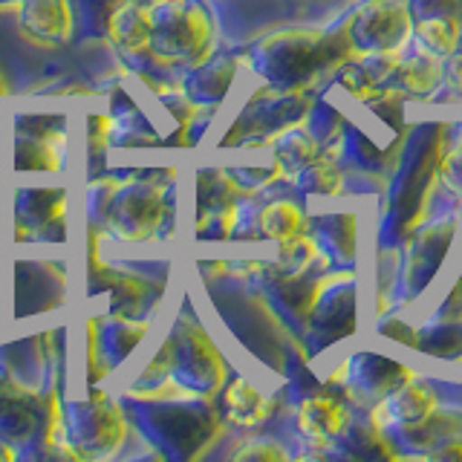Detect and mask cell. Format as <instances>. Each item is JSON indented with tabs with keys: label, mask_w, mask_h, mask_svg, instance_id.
<instances>
[{
	"label": "cell",
	"mask_w": 462,
	"mask_h": 462,
	"mask_svg": "<svg viewBox=\"0 0 462 462\" xmlns=\"http://www.w3.org/2000/svg\"><path fill=\"white\" fill-rule=\"evenodd\" d=\"M350 408L332 393H315L307 396L298 408V430L310 442L327 445L332 439H338L341 433L350 425Z\"/></svg>",
	"instance_id": "17"
},
{
	"label": "cell",
	"mask_w": 462,
	"mask_h": 462,
	"mask_svg": "<svg viewBox=\"0 0 462 462\" xmlns=\"http://www.w3.org/2000/svg\"><path fill=\"white\" fill-rule=\"evenodd\" d=\"M338 439L346 442V448L356 454V457H367V459H396L399 454L393 451L387 437V428L375 419V413H365L361 419H350V425L341 433Z\"/></svg>",
	"instance_id": "21"
},
{
	"label": "cell",
	"mask_w": 462,
	"mask_h": 462,
	"mask_svg": "<svg viewBox=\"0 0 462 462\" xmlns=\"http://www.w3.org/2000/svg\"><path fill=\"white\" fill-rule=\"evenodd\" d=\"M61 428L72 457H110L125 442L127 411L122 399H110L101 390H93L81 402H61Z\"/></svg>",
	"instance_id": "5"
},
{
	"label": "cell",
	"mask_w": 462,
	"mask_h": 462,
	"mask_svg": "<svg viewBox=\"0 0 462 462\" xmlns=\"http://www.w3.org/2000/svg\"><path fill=\"white\" fill-rule=\"evenodd\" d=\"M433 324H462V272L457 283L451 286V292L439 303L437 315H433Z\"/></svg>",
	"instance_id": "29"
},
{
	"label": "cell",
	"mask_w": 462,
	"mask_h": 462,
	"mask_svg": "<svg viewBox=\"0 0 462 462\" xmlns=\"http://www.w3.org/2000/svg\"><path fill=\"white\" fill-rule=\"evenodd\" d=\"M350 55H356V50L344 18L332 26L278 29V32L252 43L245 61L266 81V87L292 93L307 90L315 79L338 69Z\"/></svg>",
	"instance_id": "1"
},
{
	"label": "cell",
	"mask_w": 462,
	"mask_h": 462,
	"mask_svg": "<svg viewBox=\"0 0 462 462\" xmlns=\"http://www.w3.org/2000/svg\"><path fill=\"white\" fill-rule=\"evenodd\" d=\"M428 457L430 459H442V462H462V433H457V437L442 442L439 448H433Z\"/></svg>",
	"instance_id": "32"
},
{
	"label": "cell",
	"mask_w": 462,
	"mask_h": 462,
	"mask_svg": "<svg viewBox=\"0 0 462 462\" xmlns=\"http://www.w3.org/2000/svg\"><path fill=\"white\" fill-rule=\"evenodd\" d=\"M457 433H462V411H442V408H437L422 425H416L411 430L399 433V439H404L419 454H430L433 448H439L442 442L457 437Z\"/></svg>",
	"instance_id": "24"
},
{
	"label": "cell",
	"mask_w": 462,
	"mask_h": 462,
	"mask_svg": "<svg viewBox=\"0 0 462 462\" xmlns=\"http://www.w3.org/2000/svg\"><path fill=\"white\" fill-rule=\"evenodd\" d=\"M214 14L206 0H156L148 6L144 55L156 64L194 67L214 52Z\"/></svg>",
	"instance_id": "3"
},
{
	"label": "cell",
	"mask_w": 462,
	"mask_h": 462,
	"mask_svg": "<svg viewBox=\"0 0 462 462\" xmlns=\"http://www.w3.org/2000/svg\"><path fill=\"white\" fill-rule=\"evenodd\" d=\"M217 411H220L223 422L231 428H257L272 416V399L257 390L249 379L243 375H228L226 384L217 390L214 396Z\"/></svg>",
	"instance_id": "14"
},
{
	"label": "cell",
	"mask_w": 462,
	"mask_h": 462,
	"mask_svg": "<svg viewBox=\"0 0 462 462\" xmlns=\"http://www.w3.org/2000/svg\"><path fill=\"white\" fill-rule=\"evenodd\" d=\"M442 90L448 98H462V61L454 55L445 58V69H442Z\"/></svg>",
	"instance_id": "30"
},
{
	"label": "cell",
	"mask_w": 462,
	"mask_h": 462,
	"mask_svg": "<svg viewBox=\"0 0 462 462\" xmlns=\"http://www.w3.org/2000/svg\"><path fill=\"white\" fill-rule=\"evenodd\" d=\"M237 64H240L237 55H231L226 50L223 52L214 50L206 61L188 67L180 90L191 98V105H197L199 110L217 107L231 90V81H235V76H237Z\"/></svg>",
	"instance_id": "12"
},
{
	"label": "cell",
	"mask_w": 462,
	"mask_h": 462,
	"mask_svg": "<svg viewBox=\"0 0 462 462\" xmlns=\"http://www.w3.org/2000/svg\"><path fill=\"white\" fill-rule=\"evenodd\" d=\"M286 457H289L286 448L278 439H269V437L249 439L235 451V459H260V462H281Z\"/></svg>",
	"instance_id": "27"
},
{
	"label": "cell",
	"mask_w": 462,
	"mask_h": 462,
	"mask_svg": "<svg viewBox=\"0 0 462 462\" xmlns=\"http://www.w3.org/2000/svg\"><path fill=\"white\" fill-rule=\"evenodd\" d=\"M6 90H9V84L4 79V72H0V96H6Z\"/></svg>",
	"instance_id": "33"
},
{
	"label": "cell",
	"mask_w": 462,
	"mask_h": 462,
	"mask_svg": "<svg viewBox=\"0 0 462 462\" xmlns=\"http://www.w3.org/2000/svg\"><path fill=\"white\" fill-rule=\"evenodd\" d=\"M257 231L263 240L283 243L289 237L300 235V231H307V214H303V208L295 199L278 197L257 211Z\"/></svg>",
	"instance_id": "22"
},
{
	"label": "cell",
	"mask_w": 462,
	"mask_h": 462,
	"mask_svg": "<svg viewBox=\"0 0 462 462\" xmlns=\"http://www.w3.org/2000/svg\"><path fill=\"white\" fill-rule=\"evenodd\" d=\"M93 289L98 292H110L113 298V315H127V318H144L148 303L159 295V289L151 286L148 278L116 266L98 263L93 266Z\"/></svg>",
	"instance_id": "15"
},
{
	"label": "cell",
	"mask_w": 462,
	"mask_h": 462,
	"mask_svg": "<svg viewBox=\"0 0 462 462\" xmlns=\"http://www.w3.org/2000/svg\"><path fill=\"white\" fill-rule=\"evenodd\" d=\"M148 318H127V315H113L101 318L90 327V356L93 365H98L107 373L122 367L125 361L134 356L139 341L148 336Z\"/></svg>",
	"instance_id": "11"
},
{
	"label": "cell",
	"mask_w": 462,
	"mask_h": 462,
	"mask_svg": "<svg viewBox=\"0 0 462 462\" xmlns=\"http://www.w3.org/2000/svg\"><path fill=\"white\" fill-rule=\"evenodd\" d=\"M310 235L318 240L321 252L332 260L341 257L350 263L356 254V217L353 214H329V217H318L312 223Z\"/></svg>",
	"instance_id": "23"
},
{
	"label": "cell",
	"mask_w": 462,
	"mask_h": 462,
	"mask_svg": "<svg viewBox=\"0 0 462 462\" xmlns=\"http://www.w3.org/2000/svg\"><path fill=\"white\" fill-rule=\"evenodd\" d=\"M437 408H439L437 393H433L428 384H419L413 379L408 384H402L399 390H393L390 396H384L379 404H375L373 413L387 428V433L393 430L399 437V433L422 425Z\"/></svg>",
	"instance_id": "13"
},
{
	"label": "cell",
	"mask_w": 462,
	"mask_h": 462,
	"mask_svg": "<svg viewBox=\"0 0 462 462\" xmlns=\"http://www.w3.org/2000/svg\"><path fill=\"white\" fill-rule=\"evenodd\" d=\"M416 18H428V14H457L462 9V0H411Z\"/></svg>",
	"instance_id": "31"
},
{
	"label": "cell",
	"mask_w": 462,
	"mask_h": 462,
	"mask_svg": "<svg viewBox=\"0 0 462 462\" xmlns=\"http://www.w3.org/2000/svg\"><path fill=\"white\" fill-rule=\"evenodd\" d=\"M445 134L448 127L428 130V139L416 148L413 162L404 165L402 180L393 188V235L399 240H408L425 223L433 185H437L439 173L445 171Z\"/></svg>",
	"instance_id": "6"
},
{
	"label": "cell",
	"mask_w": 462,
	"mask_h": 462,
	"mask_svg": "<svg viewBox=\"0 0 462 462\" xmlns=\"http://www.w3.org/2000/svg\"><path fill=\"white\" fill-rule=\"evenodd\" d=\"M413 23L416 14L411 0H367L346 18L356 55L404 52L413 41Z\"/></svg>",
	"instance_id": "7"
},
{
	"label": "cell",
	"mask_w": 462,
	"mask_h": 462,
	"mask_svg": "<svg viewBox=\"0 0 462 462\" xmlns=\"http://www.w3.org/2000/svg\"><path fill=\"white\" fill-rule=\"evenodd\" d=\"M454 58H459V61H462V35H459V41H457V50L451 52Z\"/></svg>",
	"instance_id": "34"
},
{
	"label": "cell",
	"mask_w": 462,
	"mask_h": 462,
	"mask_svg": "<svg viewBox=\"0 0 462 462\" xmlns=\"http://www.w3.org/2000/svg\"><path fill=\"white\" fill-rule=\"evenodd\" d=\"M454 235H457V223L445 220V223L425 228L422 235L413 240V254L408 257V263H404V272H402V281L408 286L411 295L422 292L425 283L433 278V272L439 269Z\"/></svg>",
	"instance_id": "16"
},
{
	"label": "cell",
	"mask_w": 462,
	"mask_h": 462,
	"mask_svg": "<svg viewBox=\"0 0 462 462\" xmlns=\"http://www.w3.org/2000/svg\"><path fill=\"white\" fill-rule=\"evenodd\" d=\"M379 336L384 338H393L404 346H411V350H419L422 346V336H419V329L408 321H402V318H387V321L379 324Z\"/></svg>",
	"instance_id": "28"
},
{
	"label": "cell",
	"mask_w": 462,
	"mask_h": 462,
	"mask_svg": "<svg viewBox=\"0 0 462 462\" xmlns=\"http://www.w3.org/2000/svg\"><path fill=\"white\" fill-rule=\"evenodd\" d=\"M98 185V223L116 240L142 243L153 240L165 228L171 214L168 182L153 180H125V182H96Z\"/></svg>",
	"instance_id": "4"
},
{
	"label": "cell",
	"mask_w": 462,
	"mask_h": 462,
	"mask_svg": "<svg viewBox=\"0 0 462 462\" xmlns=\"http://www.w3.org/2000/svg\"><path fill=\"white\" fill-rule=\"evenodd\" d=\"M416 379V373L408 365H399L393 358L375 353H356L341 365V373H332L329 384H344L350 393H365L375 402H382L402 384Z\"/></svg>",
	"instance_id": "9"
},
{
	"label": "cell",
	"mask_w": 462,
	"mask_h": 462,
	"mask_svg": "<svg viewBox=\"0 0 462 462\" xmlns=\"http://www.w3.org/2000/svg\"><path fill=\"white\" fill-rule=\"evenodd\" d=\"M122 404L127 416H134L142 437L171 459H191L202 454L226 428L214 399L202 396H125Z\"/></svg>",
	"instance_id": "2"
},
{
	"label": "cell",
	"mask_w": 462,
	"mask_h": 462,
	"mask_svg": "<svg viewBox=\"0 0 462 462\" xmlns=\"http://www.w3.org/2000/svg\"><path fill=\"white\" fill-rule=\"evenodd\" d=\"M61 188H23L18 194V231H47L52 223H64Z\"/></svg>",
	"instance_id": "20"
},
{
	"label": "cell",
	"mask_w": 462,
	"mask_h": 462,
	"mask_svg": "<svg viewBox=\"0 0 462 462\" xmlns=\"http://www.w3.org/2000/svg\"><path fill=\"white\" fill-rule=\"evenodd\" d=\"M269 144H272V162L278 165L281 180H295L312 162V156L321 151L318 136L303 125H289L281 134H274Z\"/></svg>",
	"instance_id": "19"
},
{
	"label": "cell",
	"mask_w": 462,
	"mask_h": 462,
	"mask_svg": "<svg viewBox=\"0 0 462 462\" xmlns=\"http://www.w3.org/2000/svg\"><path fill=\"white\" fill-rule=\"evenodd\" d=\"M18 26L26 41L35 47L58 50L76 38L79 18L72 0H21L18 4Z\"/></svg>",
	"instance_id": "10"
},
{
	"label": "cell",
	"mask_w": 462,
	"mask_h": 462,
	"mask_svg": "<svg viewBox=\"0 0 462 462\" xmlns=\"http://www.w3.org/2000/svg\"><path fill=\"white\" fill-rule=\"evenodd\" d=\"M442 69H445V58L433 55L422 47H416L411 55H402L399 64L390 76L387 87L404 93L408 98H425L430 93L439 90L442 84Z\"/></svg>",
	"instance_id": "18"
},
{
	"label": "cell",
	"mask_w": 462,
	"mask_h": 462,
	"mask_svg": "<svg viewBox=\"0 0 462 462\" xmlns=\"http://www.w3.org/2000/svg\"><path fill=\"white\" fill-rule=\"evenodd\" d=\"M21 0H0V6H18Z\"/></svg>",
	"instance_id": "35"
},
{
	"label": "cell",
	"mask_w": 462,
	"mask_h": 462,
	"mask_svg": "<svg viewBox=\"0 0 462 462\" xmlns=\"http://www.w3.org/2000/svg\"><path fill=\"white\" fill-rule=\"evenodd\" d=\"M462 35V21L457 14H428V18H416L413 23V41L422 50L448 58L457 50V41Z\"/></svg>",
	"instance_id": "25"
},
{
	"label": "cell",
	"mask_w": 462,
	"mask_h": 462,
	"mask_svg": "<svg viewBox=\"0 0 462 462\" xmlns=\"http://www.w3.org/2000/svg\"><path fill=\"white\" fill-rule=\"evenodd\" d=\"M307 329L315 338V350H321L324 344L336 341L346 332L356 329V278L353 272L344 274H327L321 292H318L310 318H307Z\"/></svg>",
	"instance_id": "8"
},
{
	"label": "cell",
	"mask_w": 462,
	"mask_h": 462,
	"mask_svg": "<svg viewBox=\"0 0 462 462\" xmlns=\"http://www.w3.org/2000/svg\"><path fill=\"white\" fill-rule=\"evenodd\" d=\"M292 182H298L300 191L318 194V197H336L344 191V173L336 162V156L324 148L312 156V162L303 168Z\"/></svg>",
	"instance_id": "26"
}]
</instances>
